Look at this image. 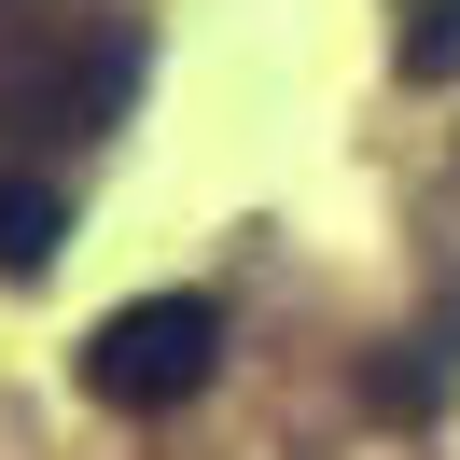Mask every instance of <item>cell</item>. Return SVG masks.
Returning <instances> with one entry per match:
<instances>
[{
    "label": "cell",
    "mask_w": 460,
    "mask_h": 460,
    "mask_svg": "<svg viewBox=\"0 0 460 460\" xmlns=\"http://www.w3.org/2000/svg\"><path fill=\"white\" fill-rule=\"evenodd\" d=\"M363 391H376V419H432L447 404V363H376Z\"/></svg>",
    "instance_id": "277c9868"
},
{
    "label": "cell",
    "mask_w": 460,
    "mask_h": 460,
    "mask_svg": "<svg viewBox=\"0 0 460 460\" xmlns=\"http://www.w3.org/2000/svg\"><path fill=\"white\" fill-rule=\"evenodd\" d=\"M391 57L419 70V84H447L460 70V0H391Z\"/></svg>",
    "instance_id": "3957f363"
},
{
    "label": "cell",
    "mask_w": 460,
    "mask_h": 460,
    "mask_svg": "<svg viewBox=\"0 0 460 460\" xmlns=\"http://www.w3.org/2000/svg\"><path fill=\"white\" fill-rule=\"evenodd\" d=\"M209 376H224V307H209V293H126L84 335V391L112 404V419H168Z\"/></svg>",
    "instance_id": "6da1fadb"
},
{
    "label": "cell",
    "mask_w": 460,
    "mask_h": 460,
    "mask_svg": "<svg viewBox=\"0 0 460 460\" xmlns=\"http://www.w3.org/2000/svg\"><path fill=\"white\" fill-rule=\"evenodd\" d=\"M57 237H70V196H57L42 168H0V279H42Z\"/></svg>",
    "instance_id": "7a4b0ae2"
}]
</instances>
